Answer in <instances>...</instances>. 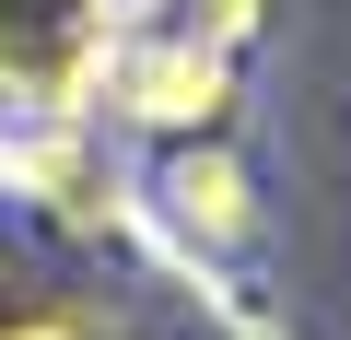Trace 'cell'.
<instances>
[{"label":"cell","instance_id":"4","mask_svg":"<svg viewBox=\"0 0 351 340\" xmlns=\"http://www.w3.org/2000/svg\"><path fill=\"white\" fill-rule=\"evenodd\" d=\"M188 36H199L211 59H234V47L258 36V0H199V24H188Z\"/></svg>","mask_w":351,"mask_h":340},{"label":"cell","instance_id":"1","mask_svg":"<svg viewBox=\"0 0 351 340\" xmlns=\"http://www.w3.org/2000/svg\"><path fill=\"white\" fill-rule=\"evenodd\" d=\"M141 0H0V117H71L117 47Z\"/></svg>","mask_w":351,"mask_h":340},{"label":"cell","instance_id":"2","mask_svg":"<svg viewBox=\"0 0 351 340\" xmlns=\"http://www.w3.org/2000/svg\"><path fill=\"white\" fill-rule=\"evenodd\" d=\"M223 94H234V59H211L199 36L117 47V106L152 117V129H199V117H223Z\"/></svg>","mask_w":351,"mask_h":340},{"label":"cell","instance_id":"3","mask_svg":"<svg viewBox=\"0 0 351 340\" xmlns=\"http://www.w3.org/2000/svg\"><path fill=\"white\" fill-rule=\"evenodd\" d=\"M164 200H176V223H199V235H246V177L223 152H176L164 164Z\"/></svg>","mask_w":351,"mask_h":340},{"label":"cell","instance_id":"5","mask_svg":"<svg viewBox=\"0 0 351 340\" xmlns=\"http://www.w3.org/2000/svg\"><path fill=\"white\" fill-rule=\"evenodd\" d=\"M0 340H82L71 317H24V328H0Z\"/></svg>","mask_w":351,"mask_h":340}]
</instances>
